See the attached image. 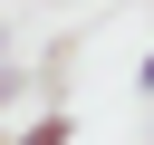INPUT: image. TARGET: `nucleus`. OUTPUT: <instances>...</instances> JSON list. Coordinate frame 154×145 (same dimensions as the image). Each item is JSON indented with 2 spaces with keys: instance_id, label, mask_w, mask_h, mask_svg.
Returning a JSON list of instances; mask_svg holds the SVG:
<instances>
[{
  "instance_id": "nucleus-1",
  "label": "nucleus",
  "mask_w": 154,
  "mask_h": 145,
  "mask_svg": "<svg viewBox=\"0 0 154 145\" xmlns=\"http://www.w3.org/2000/svg\"><path fill=\"white\" fill-rule=\"evenodd\" d=\"M19 145H67V106H48V116H29V126H19Z\"/></svg>"
},
{
  "instance_id": "nucleus-2",
  "label": "nucleus",
  "mask_w": 154,
  "mask_h": 145,
  "mask_svg": "<svg viewBox=\"0 0 154 145\" xmlns=\"http://www.w3.org/2000/svg\"><path fill=\"white\" fill-rule=\"evenodd\" d=\"M135 87H144V97H154V58H144V68H135Z\"/></svg>"
},
{
  "instance_id": "nucleus-3",
  "label": "nucleus",
  "mask_w": 154,
  "mask_h": 145,
  "mask_svg": "<svg viewBox=\"0 0 154 145\" xmlns=\"http://www.w3.org/2000/svg\"><path fill=\"white\" fill-rule=\"evenodd\" d=\"M0 68H10V29H0Z\"/></svg>"
}]
</instances>
